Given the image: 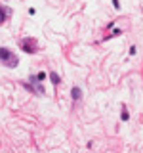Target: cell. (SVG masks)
<instances>
[{
  "mask_svg": "<svg viewBox=\"0 0 143 153\" xmlns=\"http://www.w3.org/2000/svg\"><path fill=\"white\" fill-rule=\"evenodd\" d=\"M120 119H122V121H128V119H130V113H128V111L124 109V111H122V113H120Z\"/></svg>",
  "mask_w": 143,
  "mask_h": 153,
  "instance_id": "obj_6",
  "label": "cell"
},
{
  "mask_svg": "<svg viewBox=\"0 0 143 153\" xmlns=\"http://www.w3.org/2000/svg\"><path fill=\"white\" fill-rule=\"evenodd\" d=\"M21 48L27 54H34L36 52V40L34 38H23L21 40Z\"/></svg>",
  "mask_w": 143,
  "mask_h": 153,
  "instance_id": "obj_2",
  "label": "cell"
},
{
  "mask_svg": "<svg viewBox=\"0 0 143 153\" xmlns=\"http://www.w3.org/2000/svg\"><path fill=\"white\" fill-rule=\"evenodd\" d=\"M8 15H10V10H8V8H4V6H0V23L6 21Z\"/></svg>",
  "mask_w": 143,
  "mask_h": 153,
  "instance_id": "obj_4",
  "label": "cell"
},
{
  "mask_svg": "<svg viewBox=\"0 0 143 153\" xmlns=\"http://www.w3.org/2000/svg\"><path fill=\"white\" fill-rule=\"evenodd\" d=\"M80 96H82V90H80L78 86H73V90H71V98L75 100V102H78Z\"/></svg>",
  "mask_w": 143,
  "mask_h": 153,
  "instance_id": "obj_3",
  "label": "cell"
},
{
  "mask_svg": "<svg viewBox=\"0 0 143 153\" xmlns=\"http://www.w3.org/2000/svg\"><path fill=\"white\" fill-rule=\"evenodd\" d=\"M0 59H2L8 67H15V65H17V58H15L8 48H0Z\"/></svg>",
  "mask_w": 143,
  "mask_h": 153,
  "instance_id": "obj_1",
  "label": "cell"
},
{
  "mask_svg": "<svg viewBox=\"0 0 143 153\" xmlns=\"http://www.w3.org/2000/svg\"><path fill=\"white\" fill-rule=\"evenodd\" d=\"M50 80H52V82H54V84H59V82H61L59 75H57V73H54V71H52V73H50Z\"/></svg>",
  "mask_w": 143,
  "mask_h": 153,
  "instance_id": "obj_5",
  "label": "cell"
},
{
  "mask_svg": "<svg viewBox=\"0 0 143 153\" xmlns=\"http://www.w3.org/2000/svg\"><path fill=\"white\" fill-rule=\"evenodd\" d=\"M113 4H114V8H116V10H120V2H118V0H113Z\"/></svg>",
  "mask_w": 143,
  "mask_h": 153,
  "instance_id": "obj_7",
  "label": "cell"
}]
</instances>
